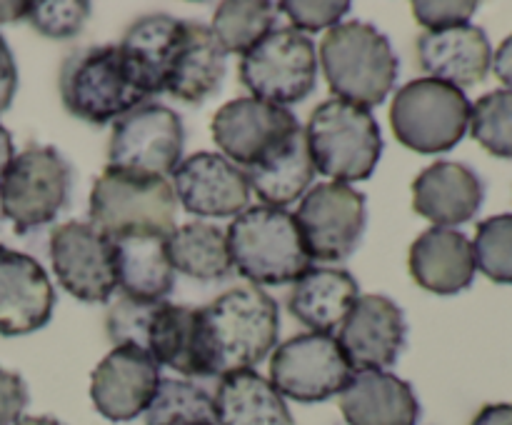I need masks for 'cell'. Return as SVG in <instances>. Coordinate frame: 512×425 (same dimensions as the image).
Instances as JSON below:
<instances>
[{
    "mask_svg": "<svg viewBox=\"0 0 512 425\" xmlns=\"http://www.w3.org/2000/svg\"><path fill=\"white\" fill-rule=\"evenodd\" d=\"M198 320L210 378L253 370L278 348V303L255 285L218 295L198 308Z\"/></svg>",
    "mask_w": 512,
    "mask_h": 425,
    "instance_id": "1",
    "label": "cell"
},
{
    "mask_svg": "<svg viewBox=\"0 0 512 425\" xmlns=\"http://www.w3.org/2000/svg\"><path fill=\"white\" fill-rule=\"evenodd\" d=\"M318 58L330 90L365 110L385 103L398 80L400 63L393 45L375 25L363 20L330 28Z\"/></svg>",
    "mask_w": 512,
    "mask_h": 425,
    "instance_id": "2",
    "label": "cell"
},
{
    "mask_svg": "<svg viewBox=\"0 0 512 425\" xmlns=\"http://www.w3.org/2000/svg\"><path fill=\"white\" fill-rule=\"evenodd\" d=\"M315 173L333 183H360L375 173L383 155V135L370 110L330 98L310 113L305 125Z\"/></svg>",
    "mask_w": 512,
    "mask_h": 425,
    "instance_id": "3",
    "label": "cell"
},
{
    "mask_svg": "<svg viewBox=\"0 0 512 425\" xmlns=\"http://www.w3.org/2000/svg\"><path fill=\"white\" fill-rule=\"evenodd\" d=\"M173 185L160 175L105 168L90 190V225L110 240L133 235L168 238L175 230Z\"/></svg>",
    "mask_w": 512,
    "mask_h": 425,
    "instance_id": "4",
    "label": "cell"
},
{
    "mask_svg": "<svg viewBox=\"0 0 512 425\" xmlns=\"http://www.w3.org/2000/svg\"><path fill=\"white\" fill-rule=\"evenodd\" d=\"M225 235L233 268L253 285L295 283L310 268L295 218L283 208L248 205Z\"/></svg>",
    "mask_w": 512,
    "mask_h": 425,
    "instance_id": "5",
    "label": "cell"
},
{
    "mask_svg": "<svg viewBox=\"0 0 512 425\" xmlns=\"http://www.w3.org/2000/svg\"><path fill=\"white\" fill-rule=\"evenodd\" d=\"M65 110L90 125H108L148 100L135 85L118 45H93L70 53L60 68Z\"/></svg>",
    "mask_w": 512,
    "mask_h": 425,
    "instance_id": "6",
    "label": "cell"
},
{
    "mask_svg": "<svg viewBox=\"0 0 512 425\" xmlns=\"http://www.w3.org/2000/svg\"><path fill=\"white\" fill-rule=\"evenodd\" d=\"M473 103L460 88L433 78H415L395 93L390 125L400 145L420 155L453 150L470 128Z\"/></svg>",
    "mask_w": 512,
    "mask_h": 425,
    "instance_id": "7",
    "label": "cell"
},
{
    "mask_svg": "<svg viewBox=\"0 0 512 425\" xmlns=\"http://www.w3.org/2000/svg\"><path fill=\"white\" fill-rule=\"evenodd\" d=\"M73 168L53 145H28L0 180V210L15 233L53 223L68 208Z\"/></svg>",
    "mask_w": 512,
    "mask_h": 425,
    "instance_id": "8",
    "label": "cell"
},
{
    "mask_svg": "<svg viewBox=\"0 0 512 425\" xmlns=\"http://www.w3.org/2000/svg\"><path fill=\"white\" fill-rule=\"evenodd\" d=\"M240 83L253 98L270 105H293L308 98L318 83V53L305 33L275 28L245 55H240Z\"/></svg>",
    "mask_w": 512,
    "mask_h": 425,
    "instance_id": "9",
    "label": "cell"
},
{
    "mask_svg": "<svg viewBox=\"0 0 512 425\" xmlns=\"http://www.w3.org/2000/svg\"><path fill=\"white\" fill-rule=\"evenodd\" d=\"M355 370L330 333H303L270 353V383L295 403H323L340 395Z\"/></svg>",
    "mask_w": 512,
    "mask_h": 425,
    "instance_id": "10",
    "label": "cell"
},
{
    "mask_svg": "<svg viewBox=\"0 0 512 425\" xmlns=\"http://www.w3.org/2000/svg\"><path fill=\"white\" fill-rule=\"evenodd\" d=\"M183 145L185 128L180 115L160 103H143L113 123L108 165L165 178L180 165Z\"/></svg>",
    "mask_w": 512,
    "mask_h": 425,
    "instance_id": "11",
    "label": "cell"
},
{
    "mask_svg": "<svg viewBox=\"0 0 512 425\" xmlns=\"http://www.w3.org/2000/svg\"><path fill=\"white\" fill-rule=\"evenodd\" d=\"M310 260H345L365 230V195L345 183H318L293 215Z\"/></svg>",
    "mask_w": 512,
    "mask_h": 425,
    "instance_id": "12",
    "label": "cell"
},
{
    "mask_svg": "<svg viewBox=\"0 0 512 425\" xmlns=\"http://www.w3.org/2000/svg\"><path fill=\"white\" fill-rule=\"evenodd\" d=\"M55 278L83 303H110L118 290L115 243L95 225L70 220L50 233Z\"/></svg>",
    "mask_w": 512,
    "mask_h": 425,
    "instance_id": "13",
    "label": "cell"
},
{
    "mask_svg": "<svg viewBox=\"0 0 512 425\" xmlns=\"http://www.w3.org/2000/svg\"><path fill=\"white\" fill-rule=\"evenodd\" d=\"M408 338V323L385 295H360L340 323L338 345L355 373L388 370L398 363Z\"/></svg>",
    "mask_w": 512,
    "mask_h": 425,
    "instance_id": "14",
    "label": "cell"
},
{
    "mask_svg": "<svg viewBox=\"0 0 512 425\" xmlns=\"http://www.w3.org/2000/svg\"><path fill=\"white\" fill-rule=\"evenodd\" d=\"M160 380V365L148 350L115 345L90 375V398L103 418L125 423L148 410Z\"/></svg>",
    "mask_w": 512,
    "mask_h": 425,
    "instance_id": "15",
    "label": "cell"
},
{
    "mask_svg": "<svg viewBox=\"0 0 512 425\" xmlns=\"http://www.w3.org/2000/svg\"><path fill=\"white\" fill-rule=\"evenodd\" d=\"M173 190L188 213L198 218H238L250 203L243 170L223 153H193L173 170Z\"/></svg>",
    "mask_w": 512,
    "mask_h": 425,
    "instance_id": "16",
    "label": "cell"
},
{
    "mask_svg": "<svg viewBox=\"0 0 512 425\" xmlns=\"http://www.w3.org/2000/svg\"><path fill=\"white\" fill-rule=\"evenodd\" d=\"M298 128V118L288 108L270 105L253 95L225 103L210 123L215 145L240 170Z\"/></svg>",
    "mask_w": 512,
    "mask_h": 425,
    "instance_id": "17",
    "label": "cell"
},
{
    "mask_svg": "<svg viewBox=\"0 0 512 425\" xmlns=\"http://www.w3.org/2000/svg\"><path fill=\"white\" fill-rule=\"evenodd\" d=\"M228 53L203 23L180 20L165 65L163 90L188 105H200L223 85Z\"/></svg>",
    "mask_w": 512,
    "mask_h": 425,
    "instance_id": "18",
    "label": "cell"
},
{
    "mask_svg": "<svg viewBox=\"0 0 512 425\" xmlns=\"http://www.w3.org/2000/svg\"><path fill=\"white\" fill-rule=\"evenodd\" d=\"M55 290L43 265L20 250L0 245V335H28L53 318Z\"/></svg>",
    "mask_w": 512,
    "mask_h": 425,
    "instance_id": "19",
    "label": "cell"
},
{
    "mask_svg": "<svg viewBox=\"0 0 512 425\" xmlns=\"http://www.w3.org/2000/svg\"><path fill=\"white\" fill-rule=\"evenodd\" d=\"M418 60L428 78L463 90L488 78L493 68V48L485 30L468 23L420 35Z\"/></svg>",
    "mask_w": 512,
    "mask_h": 425,
    "instance_id": "20",
    "label": "cell"
},
{
    "mask_svg": "<svg viewBox=\"0 0 512 425\" xmlns=\"http://www.w3.org/2000/svg\"><path fill=\"white\" fill-rule=\"evenodd\" d=\"M485 200V185L473 168L453 160L428 165L413 180L415 213L435 228H455L475 218Z\"/></svg>",
    "mask_w": 512,
    "mask_h": 425,
    "instance_id": "21",
    "label": "cell"
},
{
    "mask_svg": "<svg viewBox=\"0 0 512 425\" xmlns=\"http://www.w3.org/2000/svg\"><path fill=\"white\" fill-rule=\"evenodd\" d=\"M415 283L435 295H458L475 280L473 243L455 228H428L415 238L408 253Z\"/></svg>",
    "mask_w": 512,
    "mask_h": 425,
    "instance_id": "22",
    "label": "cell"
},
{
    "mask_svg": "<svg viewBox=\"0 0 512 425\" xmlns=\"http://www.w3.org/2000/svg\"><path fill=\"white\" fill-rule=\"evenodd\" d=\"M340 413L348 425H418L420 400L408 380L365 370L340 393Z\"/></svg>",
    "mask_w": 512,
    "mask_h": 425,
    "instance_id": "23",
    "label": "cell"
},
{
    "mask_svg": "<svg viewBox=\"0 0 512 425\" xmlns=\"http://www.w3.org/2000/svg\"><path fill=\"white\" fill-rule=\"evenodd\" d=\"M243 175L250 190H255L263 205H270V208H285L303 198L315 178L305 130L298 128L278 140L255 163L243 168Z\"/></svg>",
    "mask_w": 512,
    "mask_h": 425,
    "instance_id": "24",
    "label": "cell"
},
{
    "mask_svg": "<svg viewBox=\"0 0 512 425\" xmlns=\"http://www.w3.org/2000/svg\"><path fill=\"white\" fill-rule=\"evenodd\" d=\"M358 298L360 285L348 270L310 265L293 283L288 310L313 333H330L343 323Z\"/></svg>",
    "mask_w": 512,
    "mask_h": 425,
    "instance_id": "25",
    "label": "cell"
},
{
    "mask_svg": "<svg viewBox=\"0 0 512 425\" xmlns=\"http://www.w3.org/2000/svg\"><path fill=\"white\" fill-rule=\"evenodd\" d=\"M145 350L155 363L183 373L185 378H210L200 340L198 308L158 303L148 323Z\"/></svg>",
    "mask_w": 512,
    "mask_h": 425,
    "instance_id": "26",
    "label": "cell"
},
{
    "mask_svg": "<svg viewBox=\"0 0 512 425\" xmlns=\"http://www.w3.org/2000/svg\"><path fill=\"white\" fill-rule=\"evenodd\" d=\"M213 403L218 425H295L283 395L255 370L223 375Z\"/></svg>",
    "mask_w": 512,
    "mask_h": 425,
    "instance_id": "27",
    "label": "cell"
},
{
    "mask_svg": "<svg viewBox=\"0 0 512 425\" xmlns=\"http://www.w3.org/2000/svg\"><path fill=\"white\" fill-rule=\"evenodd\" d=\"M168 238L158 235H133L115 243V270L118 290L125 298L140 303H163L175 285V270L168 258Z\"/></svg>",
    "mask_w": 512,
    "mask_h": 425,
    "instance_id": "28",
    "label": "cell"
},
{
    "mask_svg": "<svg viewBox=\"0 0 512 425\" xmlns=\"http://www.w3.org/2000/svg\"><path fill=\"white\" fill-rule=\"evenodd\" d=\"M180 20L168 13H148L140 15L120 40V53L125 65L133 75L135 85L145 95H160L165 78V65H168L170 48H173L175 33H178Z\"/></svg>",
    "mask_w": 512,
    "mask_h": 425,
    "instance_id": "29",
    "label": "cell"
},
{
    "mask_svg": "<svg viewBox=\"0 0 512 425\" xmlns=\"http://www.w3.org/2000/svg\"><path fill=\"white\" fill-rule=\"evenodd\" d=\"M168 245V258L173 270L185 273L188 278L203 280H223L233 270L228 250V235L215 225L195 220L175 228L165 240Z\"/></svg>",
    "mask_w": 512,
    "mask_h": 425,
    "instance_id": "30",
    "label": "cell"
},
{
    "mask_svg": "<svg viewBox=\"0 0 512 425\" xmlns=\"http://www.w3.org/2000/svg\"><path fill=\"white\" fill-rule=\"evenodd\" d=\"M278 5L265 0H228L213 13V33L225 53L245 55L278 23Z\"/></svg>",
    "mask_w": 512,
    "mask_h": 425,
    "instance_id": "31",
    "label": "cell"
},
{
    "mask_svg": "<svg viewBox=\"0 0 512 425\" xmlns=\"http://www.w3.org/2000/svg\"><path fill=\"white\" fill-rule=\"evenodd\" d=\"M145 425H218L213 395L190 380L163 378L145 410Z\"/></svg>",
    "mask_w": 512,
    "mask_h": 425,
    "instance_id": "32",
    "label": "cell"
},
{
    "mask_svg": "<svg viewBox=\"0 0 512 425\" xmlns=\"http://www.w3.org/2000/svg\"><path fill=\"white\" fill-rule=\"evenodd\" d=\"M470 135L495 158L512 160V90L485 93L473 105Z\"/></svg>",
    "mask_w": 512,
    "mask_h": 425,
    "instance_id": "33",
    "label": "cell"
},
{
    "mask_svg": "<svg viewBox=\"0 0 512 425\" xmlns=\"http://www.w3.org/2000/svg\"><path fill=\"white\" fill-rule=\"evenodd\" d=\"M473 255L475 265L493 283L512 285V213L493 215L478 223Z\"/></svg>",
    "mask_w": 512,
    "mask_h": 425,
    "instance_id": "34",
    "label": "cell"
},
{
    "mask_svg": "<svg viewBox=\"0 0 512 425\" xmlns=\"http://www.w3.org/2000/svg\"><path fill=\"white\" fill-rule=\"evenodd\" d=\"M90 18V3L83 0H35L28 3L25 20L45 38H73Z\"/></svg>",
    "mask_w": 512,
    "mask_h": 425,
    "instance_id": "35",
    "label": "cell"
},
{
    "mask_svg": "<svg viewBox=\"0 0 512 425\" xmlns=\"http://www.w3.org/2000/svg\"><path fill=\"white\" fill-rule=\"evenodd\" d=\"M158 303H140V300L120 295L105 315V330L113 345H138L145 350L150 315Z\"/></svg>",
    "mask_w": 512,
    "mask_h": 425,
    "instance_id": "36",
    "label": "cell"
},
{
    "mask_svg": "<svg viewBox=\"0 0 512 425\" xmlns=\"http://www.w3.org/2000/svg\"><path fill=\"white\" fill-rule=\"evenodd\" d=\"M280 13H285L300 33H318V30L335 28L345 13H350V3L345 0H283L278 3Z\"/></svg>",
    "mask_w": 512,
    "mask_h": 425,
    "instance_id": "37",
    "label": "cell"
},
{
    "mask_svg": "<svg viewBox=\"0 0 512 425\" xmlns=\"http://www.w3.org/2000/svg\"><path fill=\"white\" fill-rule=\"evenodd\" d=\"M478 3L473 0H415L413 15L423 28L448 30L458 25H468Z\"/></svg>",
    "mask_w": 512,
    "mask_h": 425,
    "instance_id": "38",
    "label": "cell"
},
{
    "mask_svg": "<svg viewBox=\"0 0 512 425\" xmlns=\"http://www.w3.org/2000/svg\"><path fill=\"white\" fill-rule=\"evenodd\" d=\"M28 405V385L18 373L0 368V425H15Z\"/></svg>",
    "mask_w": 512,
    "mask_h": 425,
    "instance_id": "39",
    "label": "cell"
},
{
    "mask_svg": "<svg viewBox=\"0 0 512 425\" xmlns=\"http://www.w3.org/2000/svg\"><path fill=\"white\" fill-rule=\"evenodd\" d=\"M15 90H18V65H15V58L5 38L0 35V113L10 108Z\"/></svg>",
    "mask_w": 512,
    "mask_h": 425,
    "instance_id": "40",
    "label": "cell"
},
{
    "mask_svg": "<svg viewBox=\"0 0 512 425\" xmlns=\"http://www.w3.org/2000/svg\"><path fill=\"white\" fill-rule=\"evenodd\" d=\"M470 425H512V403H490L478 410Z\"/></svg>",
    "mask_w": 512,
    "mask_h": 425,
    "instance_id": "41",
    "label": "cell"
},
{
    "mask_svg": "<svg viewBox=\"0 0 512 425\" xmlns=\"http://www.w3.org/2000/svg\"><path fill=\"white\" fill-rule=\"evenodd\" d=\"M493 70L500 83L512 90V33L500 43V48L493 53Z\"/></svg>",
    "mask_w": 512,
    "mask_h": 425,
    "instance_id": "42",
    "label": "cell"
},
{
    "mask_svg": "<svg viewBox=\"0 0 512 425\" xmlns=\"http://www.w3.org/2000/svg\"><path fill=\"white\" fill-rule=\"evenodd\" d=\"M13 158H15L13 138H10L8 128H5V125L0 123V180H3L5 170H8L10 163H13Z\"/></svg>",
    "mask_w": 512,
    "mask_h": 425,
    "instance_id": "43",
    "label": "cell"
},
{
    "mask_svg": "<svg viewBox=\"0 0 512 425\" xmlns=\"http://www.w3.org/2000/svg\"><path fill=\"white\" fill-rule=\"evenodd\" d=\"M28 3H0V23H13V20L25 18Z\"/></svg>",
    "mask_w": 512,
    "mask_h": 425,
    "instance_id": "44",
    "label": "cell"
},
{
    "mask_svg": "<svg viewBox=\"0 0 512 425\" xmlns=\"http://www.w3.org/2000/svg\"><path fill=\"white\" fill-rule=\"evenodd\" d=\"M15 425H63V423L55 418H48V415H23Z\"/></svg>",
    "mask_w": 512,
    "mask_h": 425,
    "instance_id": "45",
    "label": "cell"
}]
</instances>
